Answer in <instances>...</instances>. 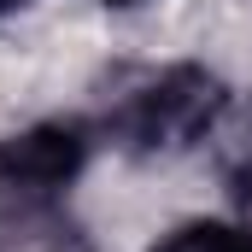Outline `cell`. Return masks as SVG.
I'll list each match as a JSON object with an SVG mask.
<instances>
[{
    "instance_id": "obj_4",
    "label": "cell",
    "mask_w": 252,
    "mask_h": 252,
    "mask_svg": "<svg viewBox=\"0 0 252 252\" xmlns=\"http://www.w3.org/2000/svg\"><path fill=\"white\" fill-rule=\"evenodd\" d=\"M147 252H252V229L241 217H193L158 235Z\"/></svg>"
},
{
    "instance_id": "obj_5",
    "label": "cell",
    "mask_w": 252,
    "mask_h": 252,
    "mask_svg": "<svg viewBox=\"0 0 252 252\" xmlns=\"http://www.w3.org/2000/svg\"><path fill=\"white\" fill-rule=\"evenodd\" d=\"M235 217H241V223L252 229V164L241 170V188H235Z\"/></svg>"
},
{
    "instance_id": "obj_3",
    "label": "cell",
    "mask_w": 252,
    "mask_h": 252,
    "mask_svg": "<svg viewBox=\"0 0 252 252\" xmlns=\"http://www.w3.org/2000/svg\"><path fill=\"white\" fill-rule=\"evenodd\" d=\"M0 252H100V247L64 205H47V211L0 223Z\"/></svg>"
},
{
    "instance_id": "obj_6",
    "label": "cell",
    "mask_w": 252,
    "mask_h": 252,
    "mask_svg": "<svg viewBox=\"0 0 252 252\" xmlns=\"http://www.w3.org/2000/svg\"><path fill=\"white\" fill-rule=\"evenodd\" d=\"M18 6H30V0H0V18H6V12H18Z\"/></svg>"
},
{
    "instance_id": "obj_2",
    "label": "cell",
    "mask_w": 252,
    "mask_h": 252,
    "mask_svg": "<svg viewBox=\"0 0 252 252\" xmlns=\"http://www.w3.org/2000/svg\"><path fill=\"white\" fill-rule=\"evenodd\" d=\"M94 135L82 118H41L0 135V223L64 205L76 176L88 170Z\"/></svg>"
},
{
    "instance_id": "obj_7",
    "label": "cell",
    "mask_w": 252,
    "mask_h": 252,
    "mask_svg": "<svg viewBox=\"0 0 252 252\" xmlns=\"http://www.w3.org/2000/svg\"><path fill=\"white\" fill-rule=\"evenodd\" d=\"M94 6H141V0H94Z\"/></svg>"
},
{
    "instance_id": "obj_1",
    "label": "cell",
    "mask_w": 252,
    "mask_h": 252,
    "mask_svg": "<svg viewBox=\"0 0 252 252\" xmlns=\"http://www.w3.org/2000/svg\"><path fill=\"white\" fill-rule=\"evenodd\" d=\"M229 106H235V88L211 64L164 59L112 70V82L94 94V112L82 124L94 141L129 158H182L223 129Z\"/></svg>"
}]
</instances>
